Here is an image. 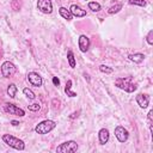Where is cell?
<instances>
[{
  "label": "cell",
  "mask_w": 153,
  "mask_h": 153,
  "mask_svg": "<svg viewBox=\"0 0 153 153\" xmlns=\"http://www.w3.org/2000/svg\"><path fill=\"white\" fill-rule=\"evenodd\" d=\"M128 59H129L131 62H134V63H141V62L145 60V55L141 54V53H135V54H130V55L128 56Z\"/></svg>",
  "instance_id": "5bb4252c"
},
{
  "label": "cell",
  "mask_w": 153,
  "mask_h": 153,
  "mask_svg": "<svg viewBox=\"0 0 153 153\" xmlns=\"http://www.w3.org/2000/svg\"><path fill=\"white\" fill-rule=\"evenodd\" d=\"M146 41H147V43H148L149 45L153 44V30H149V31H148L147 37H146Z\"/></svg>",
  "instance_id": "d4e9b609"
},
{
  "label": "cell",
  "mask_w": 153,
  "mask_h": 153,
  "mask_svg": "<svg viewBox=\"0 0 153 153\" xmlns=\"http://www.w3.org/2000/svg\"><path fill=\"white\" fill-rule=\"evenodd\" d=\"M121 10H122V4H121V2H117V4L112 5L111 7H109V10H108V13H109V14H115V13L120 12Z\"/></svg>",
  "instance_id": "d6986e66"
},
{
  "label": "cell",
  "mask_w": 153,
  "mask_h": 153,
  "mask_svg": "<svg viewBox=\"0 0 153 153\" xmlns=\"http://www.w3.org/2000/svg\"><path fill=\"white\" fill-rule=\"evenodd\" d=\"M90 38L86 36V35H80L79 38H78V45H79V49L81 53H86L90 48Z\"/></svg>",
  "instance_id": "30bf717a"
},
{
  "label": "cell",
  "mask_w": 153,
  "mask_h": 153,
  "mask_svg": "<svg viewBox=\"0 0 153 153\" xmlns=\"http://www.w3.org/2000/svg\"><path fill=\"white\" fill-rule=\"evenodd\" d=\"M37 8L44 14H50L53 12V2L51 0H37Z\"/></svg>",
  "instance_id": "52a82bcc"
},
{
  "label": "cell",
  "mask_w": 153,
  "mask_h": 153,
  "mask_svg": "<svg viewBox=\"0 0 153 153\" xmlns=\"http://www.w3.org/2000/svg\"><path fill=\"white\" fill-rule=\"evenodd\" d=\"M67 60H68L69 67L71 68H75L76 62H75V57H74V54H73L72 50H68V53H67Z\"/></svg>",
  "instance_id": "ac0fdd59"
},
{
  "label": "cell",
  "mask_w": 153,
  "mask_h": 153,
  "mask_svg": "<svg viewBox=\"0 0 153 153\" xmlns=\"http://www.w3.org/2000/svg\"><path fill=\"white\" fill-rule=\"evenodd\" d=\"M59 13H60V16H61L63 19L72 20V18H73L72 13H71V12H69V10H67L66 7H60V8H59Z\"/></svg>",
  "instance_id": "9a60e30c"
},
{
  "label": "cell",
  "mask_w": 153,
  "mask_h": 153,
  "mask_svg": "<svg viewBox=\"0 0 153 153\" xmlns=\"http://www.w3.org/2000/svg\"><path fill=\"white\" fill-rule=\"evenodd\" d=\"M152 115H153V111L151 110V111L148 112V120H149V121H152Z\"/></svg>",
  "instance_id": "f546056e"
},
{
  "label": "cell",
  "mask_w": 153,
  "mask_h": 153,
  "mask_svg": "<svg viewBox=\"0 0 153 153\" xmlns=\"http://www.w3.org/2000/svg\"><path fill=\"white\" fill-rule=\"evenodd\" d=\"M109 137H110V134H109V130H108L106 128H102V129L98 131V139H99V143H100V145L108 143Z\"/></svg>",
  "instance_id": "4fadbf2b"
},
{
  "label": "cell",
  "mask_w": 153,
  "mask_h": 153,
  "mask_svg": "<svg viewBox=\"0 0 153 153\" xmlns=\"http://www.w3.org/2000/svg\"><path fill=\"white\" fill-rule=\"evenodd\" d=\"M17 91H18V88H17L16 84L12 82V84H10V85L7 86V94H8L10 98H14L16 94H17Z\"/></svg>",
  "instance_id": "e0dca14e"
},
{
  "label": "cell",
  "mask_w": 153,
  "mask_h": 153,
  "mask_svg": "<svg viewBox=\"0 0 153 153\" xmlns=\"http://www.w3.org/2000/svg\"><path fill=\"white\" fill-rule=\"evenodd\" d=\"M74 117H78V112H73L71 115V118H74Z\"/></svg>",
  "instance_id": "4dcf8cb0"
},
{
  "label": "cell",
  "mask_w": 153,
  "mask_h": 153,
  "mask_svg": "<svg viewBox=\"0 0 153 153\" xmlns=\"http://www.w3.org/2000/svg\"><path fill=\"white\" fill-rule=\"evenodd\" d=\"M23 93H24V96H25L26 98H29V99H35V98H36V94H35L29 87H25V88L23 90Z\"/></svg>",
  "instance_id": "7402d4cb"
},
{
  "label": "cell",
  "mask_w": 153,
  "mask_h": 153,
  "mask_svg": "<svg viewBox=\"0 0 153 153\" xmlns=\"http://www.w3.org/2000/svg\"><path fill=\"white\" fill-rule=\"evenodd\" d=\"M1 56H2V51L0 50V59H1Z\"/></svg>",
  "instance_id": "1f68e13d"
},
{
  "label": "cell",
  "mask_w": 153,
  "mask_h": 153,
  "mask_svg": "<svg viewBox=\"0 0 153 153\" xmlns=\"http://www.w3.org/2000/svg\"><path fill=\"white\" fill-rule=\"evenodd\" d=\"M65 93L68 96V97H76V93L72 91V80H67L66 82V86H65Z\"/></svg>",
  "instance_id": "2e32d148"
},
{
  "label": "cell",
  "mask_w": 153,
  "mask_h": 153,
  "mask_svg": "<svg viewBox=\"0 0 153 153\" xmlns=\"http://www.w3.org/2000/svg\"><path fill=\"white\" fill-rule=\"evenodd\" d=\"M10 5H11V8L16 12L22 10V0H11Z\"/></svg>",
  "instance_id": "ffe728a7"
},
{
  "label": "cell",
  "mask_w": 153,
  "mask_h": 153,
  "mask_svg": "<svg viewBox=\"0 0 153 153\" xmlns=\"http://www.w3.org/2000/svg\"><path fill=\"white\" fill-rule=\"evenodd\" d=\"M51 103H53V109H54V110H56V109H59V108H60V100H59V99L54 98Z\"/></svg>",
  "instance_id": "4316f807"
},
{
  "label": "cell",
  "mask_w": 153,
  "mask_h": 153,
  "mask_svg": "<svg viewBox=\"0 0 153 153\" xmlns=\"http://www.w3.org/2000/svg\"><path fill=\"white\" fill-rule=\"evenodd\" d=\"M11 124H12V126H14V127H17V126H19V122L13 120V121H11Z\"/></svg>",
  "instance_id": "f1b7e54d"
},
{
  "label": "cell",
  "mask_w": 153,
  "mask_h": 153,
  "mask_svg": "<svg viewBox=\"0 0 153 153\" xmlns=\"http://www.w3.org/2000/svg\"><path fill=\"white\" fill-rule=\"evenodd\" d=\"M115 136H116V139L118 140V142L123 143V142H126V141L128 140L129 133H128V130H127L124 127L117 126V127L115 128Z\"/></svg>",
  "instance_id": "ba28073f"
},
{
  "label": "cell",
  "mask_w": 153,
  "mask_h": 153,
  "mask_svg": "<svg viewBox=\"0 0 153 153\" xmlns=\"http://www.w3.org/2000/svg\"><path fill=\"white\" fill-rule=\"evenodd\" d=\"M4 109H5V111H6L7 114H10V115H14V116H19V117L25 116V111H24L23 109L18 108L17 105L12 104V103H5Z\"/></svg>",
  "instance_id": "8992f818"
},
{
  "label": "cell",
  "mask_w": 153,
  "mask_h": 153,
  "mask_svg": "<svg viewBox=\"0 0 153 153\" xmlns=\"http://www.w3.org/2000/svg\"><path fill=\"white\" fill-rule=\"evenodd\" d=\"M128 2L130 5H135V6H141V7H145L147 5V2L145 0H128Z\"/></svg>",
  "instance_id": "cb8c5ba5"
},
{
  "label": "cell",
  "mask_w": 153,
  "mask_h": 153,
  "mask_svg": "<svg viewBox=\"0 0 153 153\" xmlns=\"http://www.w3.org/2000/svg\"><path fill=\"white\" fill-rule=\"evenodd\" d=\"M76 149H78V143L74 140L65 141L56 147L57 153H73V152H76Z\"/></svg>",
  "instance_id": "277c9868"
},
{
  "label": "cell",
  "mask_w": 153,
  "mask_h": 153,
  "mask_svg": "<svg viewBox=\"0 0 153 153\" xmlns=\"http://www.w3.org/2000/svg\"><path fill=\"white\" fill-rule=\"evenodd\" d=\"M1 139L7 146H10V147H12V148H14L17 151H24L25 149L24 141L18 139V137H16V136H13V135H11V134H4L1 136Z\"/></svg>",
  "instance_id": "6da1fadb"
},
{
  "label": "cell",
  "mask_w": 153,
  "mask_h": 153,
  "mask_svg": "<svg viewBox=\"0 0 153 153\" xmlns=\"http://www.w3.org/2000/svg\"><path fill=\"white\" fill-rule=\"evenodd\" d=\"M53 84H54L55 86H59V85H60V80H59L57 76H54V78H53Z\"/></svg>",
  "instance_id": "83f0119b"
},
{
  "label": "cell",
  "mask_w": 153,
  "mask_h": 153,
  "mask_svg": "<svg viewBox=\"0 0 153 153\" xmlns=\"http://www.w3.org/2000/svg\"><path fill=\"white\" fill-rule=\"evenodd\" d=\"M0 69H1V74H2L4 78H12V76L14 75L16 71H17L14 63H12L11 61H5V62H2Z\"/></svg>",
  "instance_id": "5b68a950"
},
{
  "label": "cell",
  "mask_w": 153,
  "mask_h": 153,
  "mask_svg": "<svg viewBox=\"0 0 153 153\" xmlns=\"http://www.w3.org/2000/svg\"><path fill=\"white\" fill-rule=\"evenodd\" d=\"M99 71H100L102 73H105V74H111V73L114 72V69H112L111 67L105 66V65H100V66H99Z\"/></svg>",
  "instance_id": "603a6c76"
},
{
  "label": "cell",
  "mask_w": 153,
  "mask_h": 153,
  "mask_svg": "<svg viewBox=\"0 0 153 153\" xmlns=\"http://www.w3.org/2000/svg\"><path fill=\"white\" fill-rule=\"evenodd\" d=\"M136 103L141 109H146L149 105V97L145 93H139L136 96Z\"/></svg>",
  "instance_id": "7c38bea8"
},
{
  "label": "cell",
  "mask_w": 153,
  "mask_h": 153,
  "mask_svg": "<svg viewBox=\"0 0 153 153\" xmlns=\"http://www.w3.org/2000/svg\"><path fill=\"white\" fill-rule=\"evenodd\" d=\"M27 109H29L30 111H38V110L41 109V105H39L38 103H33V104H31V105H27Z\"/></svg>",
  "instance_id": "484cf974"
},
{
  "label": "cell",
  "mask_w": 153,
  "mask_h": 153,
  "mask_svg": "<svg viewBox=\"0 0 153 153\" xmlns=\"http://www.w3.org/2000/svg\"><path fill=\"white\" fill-rule=\"evenodd\" d=\"M69 12L72 13L73 17H78V18H81V17H85V16H86V11L82 10V8H81L79 5H76V4L71 5Z\"/></svg>",
  "instance_id": "8fae6325"
},
{
  "label": "cell",
  "mask_w": 153,
  "mask_h": 153,
  "mask_svg": "<svg viewBox=\"0 0 153 153\" xmlns=\"http://www.w3.org/2000/svg\"><path fill=\"white\" fill-rule=\"evenodd\" d=\"M55 126H56L55 121H53V120H44V121L39 122V123L35 127V131H36L37 134L45 135V134L50 133V131L55 128Z\"/></svg>",
  "instance_id": "3957f363"
},
{
  "label": "cell",
  "mask_w": 153,
  "mask_h": 153,
  "mask_svg": "<svg viewBox=\"0 0 153 153\" xmlns=\"http://www.w3.org/2000/svg\"><path fill=\"white\" fill-rule=\"evenodd\" d=\"M115 85H116L118 88H121V90H123V91H126V92H129V93H131V92H134V91L136 90V85L133 82V80H131L130 76L117 78V79L115 80Z\"/></svg>",
  "instance_id": "7a4b0ae2"
},
{
  "label": "cell",
  "mask_w": 153,
  "mask_h": 153,
  "mask_svg": "<svg viewBox=\"0 0 153 153\" xmlns=\"http://www.w3.org/2000/svg\"><path fill=\"white\" fill-rule=\"evenodd\" d=\"M88 8H90L92 12H98V11H100L102 6H100L98 2H96V1H90V2H88Z\"/></svg>",
  "instance_id": "44dd1931"
},
{
  "label": "cell",
  "mask_w": 153,
  "mask_h": 153,
  "mask_svg": "<svg viewBox=\"0 0 153 153\" xmlns=\"http://www.w3.org/2000/svg\"><path fill=\"white\" fill-rule=\"evenodd\" d=\"M27 80H29V82H30L32 86H35V87H41L42 84H43L42 76H41L38 73H36V72H30V73L27 74Z\"/></svg>",
  "instance_id": "9c48e42d"
}]
</instances>
